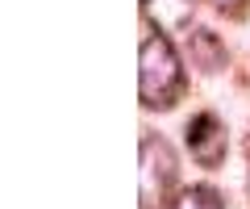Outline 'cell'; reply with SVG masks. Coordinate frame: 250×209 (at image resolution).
I'll list each match as a JSON object with an SVG mask.
<instances>
[{
    "label": "cell",
    "mask_w": 250,
    "mask_h": 209,
    "mask_svg": "<svg viewBox=\"0 0 250 209\" xmlns=\"http://www.w3.org/2000/svg\"><path fill=\"white\" fill-rule=\"evenodd\" d=\"M188 55H192L196 67H205V71H221L225 67V46L217 42L213 29H192L188 34Z\"/></svg>",
    "instance_id": "cell-5"
},
{
    "label": "cell",
    "mask_w": 250,
    "mask_h": 209,
    "mask_svg": "<svg viewBox=\"0 0 250 209\" xmlns=\"http://www.w3.org/2000/svg\"><path fill=\"white\" fill-rule=\"evenodd\" d=\"M171 209H225V201L217 197L208 184H192V188H184L171 201Z\"/></svg>",
    "instance_id": "cell-6"
},
{
    "label": "cell",
    "mask_w": 250,
    "mask_h": 209,
    "mask_svg": "<svg viewBox=\"0 0 250 209\" xmlns=\"http://www.w3.org/2000/svg\"><path fill=\"white\" fill-rule=\"evenodd\" d=\"M175 184V151L159 134H142V209H159Z\"/></svg>",
    "instance_id": "cell-2"
},
{
    "label": "cell",
    "mask_w": 250,
    "mask_h": 209,
    "mask_svg": "<svg viewBox=\"0 0 250 209\" xmlns=\"http://www.w3.org/2000/svg\"><path fill=\"white\" fill-rule=\"evenodd\" d=\"M225 126L217 113H196V117L188 121V151L196 159L200 167H217L225 159Z\"/></svg>",
    "instance_id": "cell-3"
},
{
    "label": "cell",
    "mask_w": 250,
    "mask_h": 209,
    "mask_svg": "<svg viewBox=\"0 0 250 209\" xmlns=\"http://www.w3.org/2000/svg\"><path fill=\"white\" fill-rule=\"evenodd\" d=\"M142 13L159 34H184L192 25V0H142Z\"/></svg>",
    "instance_id": "cell-4"
},
{
    "label": "cell",
    "mask_w": 250,
    "mask_h": 209,
    "mask_svg": "<svg viewBox=\"0 0 250 209\" xmlns=\"http://www.w3.org/2000/svg\"><path fill=\"white\" fill-rule=\"evenodd\" d=\"M138 96L146 109H171L184 96V59L175 55L167 34H150L138 59Z\"/></svg>",
    "instance_id": "cell-1"
},
{
    "label": "cell",
    "mask_w": 250,
    "mask_h": 209,
    "mask_svg": "<svg viewBox=\"0 0 250 209\" xmlns=\"http://www.w3.org/2000/svg\"><path fill=\"white\" fill-rule=\"evenodd\" d=\"M217 9L221 13H242V4H246V0H213Z\"/></svg>",
    "instance_id": "cell-7"
}]
</instances>
